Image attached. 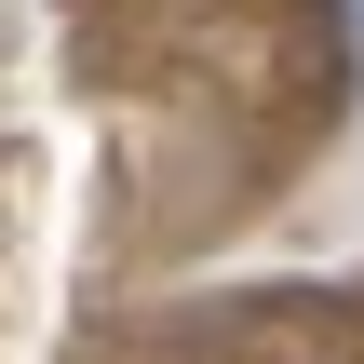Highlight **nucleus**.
<instances>
[{"mask_svg":"<svg viewBox=\"0 0 364 364\" xmlns=\"http://www.w3.org/2000/svg\"><path fill=\"white\" fill-rule=\"evenodd\" d=\"M338 14H351V68H364V0H338Z\"/></svg>","mask_w":364,"mask_h":364,"instance_id":"1","label":"nucleus"}]
</instances>
